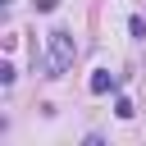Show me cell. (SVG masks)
Here are the masks:
<instances>
[{
	"mask_svg": "<svg viewBox=\"0 0 146 146\" xmlns=\"http://www.w3.org/2000/svg\"><path fill=\"white\" fill-rule=\"evenodd\" d=\"M46 41H50V73L59 78V73L73 64V55H78V41H73V32H64V27H55Z\"/></svg>",
	"mask_w": 146,
	"mask_h": 146,
	"instance_id": "cell-1",
	"label": "cell"
},
{
	"mask_svg": "<svg viewBox=\"0 0 146 146\" xmlns=\"http://www.w3.org/2000/svg\"><path fill=\"white\" fill-rule=\"evenodd\" d=\"M114 87H119V78L105 73V68H96V73L87 78V91H91V96H105V91H114Z\"/></svg>",
	"mask_w": 146,
	"mask_h": 146,
	"instance_id": "cell-2",
	"label": "cell"
},
{
	"mask_svg": "<svg viewBox=\"0 0 146 146\" xmlns=\"http://www.w3.org/2000/svg\"><path fill=\"white\" fill-rule=\"evenodd\" d=\"M128 32H132L137 41H146V18H128Z\"/></svg>",
	"mask_w": 146,
	"mask_h": 146,
	"instance_id": "cell-3",
	"label": "cell"
},
{
	"mask_svg": "<svg viewBox=\"0 0 146 146\" xmlns=\"http://www.w3.org/2000/svg\"><path fill=\"white\" fill-rule=\"evenodd\" d=\"M114 114H119V119H132V100L119 96V100H114Z\"/></svg>",
	"mask_w": 146,
	"mask_h": 146,
	"instance_id": "cell-4",
	"label": "cell"
},
{
	"mask_svg": "<svg viewBox=\"0 0 146 146\" xmlns=\"http://www.w3.org/2000/svg\"><path fill=\"white\" fill-rule=\"evenodd\" d=\"M55 5H59V0H36V9H41V14H50Z\"/></svg>",
	"mask_w": 146,
	"mask_h": 146,
	"instance_id": "cell-5",
	"label": "cell"
}]
</instances>
